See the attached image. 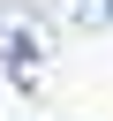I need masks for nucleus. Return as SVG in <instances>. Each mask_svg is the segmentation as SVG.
<instances>
[{
    "label": "nucleus",
    "mask_w": 113,
    "mask_h": 121,
    "mask_svg": "<svg viewBox=\"0 0 113 121\" xmlns=\"http://www.w3.org/2000/svg\"><path fill=\"white\" fill-rule=\"evenodd\" d=\"M45 53H53L45 15H38V8H23V0H15V8L0 0V68H8L15 83H30V76L45 68Z\"/></svg>",
    "instance_id": "1"
},
{
    "label": "nucleus",
    "mask_w": 113,
    "mask_h": 121,
    "mask_svg": "<svg viewBox=\"0 0 113 121\" xmlns=\"http://www.w3.org/2000/svg\"><path fill=\"white\" fill-rule=\"evenodd\" d=\"M53 15L75 23V30H105L113 23V0H53Z\"/></svg>",
    "instance_id": "2"
}]
</instances>
